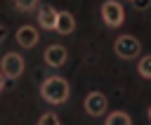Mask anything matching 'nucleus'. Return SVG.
Here are the masks:
<instances>
[{
  "label": "nucleus",
  "instance_id": "obj_3",
  "mask_svg": "<svg viewBox=\"0 0 151 125\" xmlns=\"http://www.w3.org/2000/svg\"><path fill=\"white\" fill-rule=\"evenodd\" d=\"M113 50H116V54H118L120 59H134V57L142 52V42H139L134 35H120V38L116 40Z\"/></svg>",
  "mask_w": 151,
  "mask_h": 125
},
{
  "label": "nucleus",
  "instance_id": "obj_1",
  "mask_svg": "<svg viewBox=\"0 0 151 125\" xmlns=\"http://www.w3.org/2000/svg\"><path fill=\"white\" fill-rule=\"evenodd\" d=\"M40 94H42V99L50 101V104H64V101L68 99V94H71V87H68V83H66L64 78L50 75V78L42 80Z\"/></svg>",
  "mask_w": 151,
  "mask_h": 125
},
{
  "label": "nucleus",
  "instance_id": "obj_9",
  "mask_svg": "<svg viewBox=\"0 0 151 125\" xmlns=\"http://www.w3.org/2000/svg\"><path fill=\"white\" fill-rule=\"evenodd\" d=\"M38 24L47 31H54V24H57V9L50 7V5H42L38 9Z\"/></svg>",
  "mask_w": 151,
  "mask_h": 125
},
{
  "label": "nucleus",
  "instance_id": "obj_6",
  "mask_svg": "<svg viewBox=\"0 0 151 125\" xmlns=\"http://www.w3.org/2000/svg\"><path fill=\"white\" fill-rule=\"evenodd\" d=\"M66 47H61V45H50L47 50H45V64L47 66H52V68H59V66H64L66 64Z\"/></svg>",
  "mask_w": 151,
  "mask_h": 125
},
{
  "label": "nucleus",
  "instance_id": "obj_11",
  "mask_svg": "<svg viewBox=\"0 0 151 125\" xmlns=\"http://www.w3.org/2000/svg\"><path fill=\"white\" fill-rule=\"evenodd\" d=\"M137 71H139V75H142V78H149V80H151V54H146V57H142V59H139Z\"/></svg>",
  "mask_w": 151,
  "mask_h": 125
},
{
  "label": "nucleus",
  "instance_id": "obj_8",
  "mask_svg": "<svg viewBox=\"0 0 151 125\" xmlns=\"http://www.w3.org/2000/svg\"><path fill=\"white\" fill-rule=\"evenodd\" d=\"M38 38H40V35H38V31H35L33 26H19V28H17V42H19L21 47H26V50L33 47V45L38 42Z\"/></svg>",
  "mask_w": 151,
  "mask_h": 125
},
{
  "label": "nucleus",
  "instance_id": "obj_2",
  "mask_svg": "<svg viewBox=\"0 0 151 125\" xmlns=\"http://www.w3.org/2000/svg\"><path fill=\"white\" fill-rule=\"evenodd\" d=\"M101 19L109 28H118L123 21H125V9L118 0H106L101 5Z\"/></svg>",
  "mask_w": 151,
  "mask_h": 125
},
{
  "label": "nucleus",
  "instance_id": "obj_13",
  "mask_svg": "<svg viewBox=\"0 0 151 125\" xmlns=\"http://www.w3.org/2000/svg\"><path fill=\"white\" fill-rule=\"evenodd\" d=\"M38 125H59V118H57V113H45V116H40Z\"/></svg>",
  "mask_w": 151,
  "mask_h": 125
},
{
  "label": "nucleus",
  "instance_id": "obj_12",
  "mask_svg": "<svg viewBox=\"0 0 151 125\" xmlns=\"http://www.w3.org/2000/svg\"><path fill=\"white\" fill-rule=\"evenodd\" d=\"M12 2H14V7H17L19 12H31V9L38 7L40 0H12Z\"/></svg>",
  "mask_w": 151,
  "mask_h": 125
},
{
  "label": "nucleus",
  "instance_id": "obj_4",
  "mask_svg": "<svg viewBox=\"0 0 151 125\" xmlns=\"http://www.w3.org/2000/svg\"><path fill=\"white\" fill-rule=\"evenodd\" d=\"M2 75L5 78H9V80H17L21 73H24V59H21V54H17V52H7L5 57H2Z\"/></svg>",
  "mask_w": 151,
  "mask_h": 125
},
{
  "label": "nucleus",
  "instance_id": "obj_15",
  "mask_svg": "<svg viewBox=\"0 0 151 125\" xmlns=\"http://www.w3.org/2000/svg\"><path fill=\"white\" fill-rule=\"evenodd\" d=\"M2 40H5V26L0 24V42H2Z\"/></svg>",
  "mask_w": 151,
  "mask_h": 125
},
{
  "label": "nucleus",
  "instance_id": "obj_14",
  "mask_svg": "<svg viewBox=\"0 0 151 125\" xmlns=\"http://www.w3.org/2000/svg\"><path fill=\"white\" fill-rule=\"evenodd\" d=\"M134 9H149L151 7V0H132Z\"/></svg>",
  "mask_w": 151,
  "mask_h": 125
},
{
  "label": "nucleus",
  "instance_id": "obj_7",
  "mask_svg": "<svg viewBox=\"0 0 151 125\" xmlns=\"http://www.w3.org/2000/svg\"><path fill=\"white\" fill-rule=\"evenodd\" d=\"M54 31L61 33V35H68L76 31V17L71 12H57V24H54Z\"/></svg>",
  "mask_w": 151,
  "mask_h": 125
},
{
  "label": "nucleus",
  "instance_id": "obj_18",
  "mask_svg": "<svg viewBox=\"0 0 151 125\" xmlns=\"http://www.w3.org/2000/svg\"><path fill=\"white\" fill-rule=\"evenodd\" d=\"M130 2H132V0H130Z\"/></svg>",
  "mask_w": 151,
  "mask_h": 125
},
{
  "label": "nucleus",
  "instance_id": "obj_5",
  "mask_svg": "<svg viewBox=\"0 0 151 125\" xmlns=\"http://www.w3.org/2000/svg\"><path fill=\"white\" fill-rule=\"evenodd\" d=\"M83 106H85V111L90 113V116H104V111H106V106H109V101H106V94L104 92H90L87 97H85V101H83Z\"/></svg>",
  "mask_w": 151,
  "mask_h": 125
},
{
  "label": "nucleus",
  "instance_id": "obj_10",
  "mask_svg": "<svg viewBox=\"0 0 151 125\" xmlns=\"http://www.w3.org/2000/svg\"><path fill=\"white\" fill-rule=\"evenodd\" d=\"M106 125H132V120L125 111H113L106 116Z\"/></svg>",
  "mask_w": 151,
  "mask_h": 125
},
{
  "label": "nucleus",
  "instance_id": "obj_17",
  "mask_svg": "<svg viewBox=\"0 0 151 125\" xmlns=\"http://www.w3.org/2000/svg\"><path fill=\"white\" fill-rule=\"evenodd\" d=\"M149 120H151V106H149Z\"/></svg>",
  "mask_w": 151,
  "mask_h": 125
},
{
  "label": "nucleus",
  "instance_id": "obj_16",
  "mask_svg": "<svg viewBox=\"0 0 151 125\" xmlns=\"http://www.w3.org/2000/svg\"><path fill=\"white\" fill-rule=\"evenodd\" d=\"M2 90H5V75L0 73V92H2Z\"/></svg>",
  "mask_w": 151,
  "mask_h": 125
}]
</instances>
